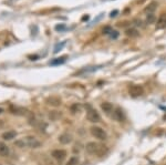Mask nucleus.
I'll return each mask as SVG.
<instances>
[{
	"mask_svg": "<svg viewBox=\"0 0 166 165\" xmlns=\"http://www.w3.org/2000/svg\"><path fill=\"white\" fill-rule=\"evenodd\" d=\"M29 58H30V60H37L38 57H37V55H30Z\"/></svg>",
	"mask_w": 166,
	"mask_h": 165,
	"instance_id": "27",
	"label": "nucleus"
},
{
	"mask_svg": "<svg viewBox=\"0 0 166 165\" xmlns=\"http://www.w3.org/2000/svg\"><path fill=\"white\" fill-rule=\"evenodd\" d=\"M90 132H91V134L93 135L95 139H97V140H100V141L106 140V137H107L106 132L104 131L102 127H100V126H92V127L90 129Z\"/></svg>",
	"mask_w": 166,
	"mask_h": 165,
	"instance_id": "4",
	"label": "nucleus"
},
{
	"mask_svg": "<svg viewBox=\"0 0 166 165\" xmlns=\"http://www.w3.org/2000/svg\"><path fill=\"white\" fill-rule=\"evenodd\" d=\"M52 157L53 158H55L57 161H63L64 158H65V156H67V152L64 151V150H54V151H52Z\"/></svg>",
	"mask_w": 166,
	"mask_h": 165,
	"instance_id": "7",
	"label": "nucleus"
},
{
	"mask_svg": "<svg viewBox=\"0 0 166 165\" xmlns=\"http://www.w3.org/2000/svg\"><path fill=\"white\" fill-rule=\"evenodd\" d=\"M9 154V147L5 143L0 142V156H7Z\"/></svg>",
	"mask_w": 166,
	"mask_h": 165,
	"instance_id": "14",
	"label": "nucleus"
},
{
	"mask_svg": "<svg viewBox=\"0 0 166 165\" xmlns=\"http://www.w3.org/2000/svg\"><path fill=\"white\" fill-rule=\"evenodd\" d=\"M16 135H17V133H16L14 131H7V132H5V133L2 134V139H3V140L9 141V140L14 139V137H16Z\"/></svg>",
	"mask_w": 166,
	"mask_h": 165,
	"instance_id": "15",
	"label": "nucleus"
},
{
	"mask_svg": "<svg viewBox=\"0 0 166 165\" xmlns=\"http://www.w3.org/2000/svg\"><path fill=\"white\" fill-rule=\"evenodd\" d=\"M14 145L19 147H30V148H38L41 146V142L34 136H26L20 140L16 141Z\"/></svg>",
	"mask_w": 166,
	"mask_h": 165,
	"instance_id": "2",
	"label": "nucleus"
},
{
	"mask_svg": "<svg viewBox=\"0 0 166 165\" xmlns=\"http://www.w3.org/2000/svg\"><path fill=\"white\" fill-rule=\"evenodd\" d=\"M60 116H61V113H59L58 111H51V113L49 114V117L51 119L52 121H57Z\"/></svg>",
	"mask_w": 166,
	"mask_h": 165,
	"instance_id": "20",
	"label": "nucleus"
},
{
	"mask_svg": "<svg viewBox=\"0 0 166 165\" xmlns=\"http://www.w3.org/2000/svg\"><path fill=\"white\" fill-rule=\"evenodd\" d=\"M128 93L133 98H137V96H141L143 93H144V89L141 86V85H136V84H133L128 88Z\"/></svg>",
	"mask_w": 166,
	"mask_h": 165,
	"instance_id": "6",
	"label": "nucleus"
},
{
	"mask_svg": "<svg viewBox=\"0 0 166 165\" xmlns=\"http://www.w3.org/2000/svg\"><path fill=\"white\" fill-rule=\"evenodd\" d=\"M117 36H119V33H117V31H112V32H111V37H112V38H117Z\"/></svg>",
	"mask_w": 166,
	"mask_h": 165,
	"instance_id": "24",
	"label": "nucleus"
},
{
	"mask_svg": "<svg viewBox=\"0 0 166 165\" xmlns=\"http://www.w3.org/2000/svg\"><path fill=\"white\" fill-rule=\"evenodd\" d=\"M117 12H119V11H117V10H114V11H112V12H111V15H110V17H111V18H113V17H115V16H116V13H117Z\"/></svg>",
	"mask_w": 166,
	"mask_h": 165,
	"instance_id": "25",
	"label": "nucleus"
},
{
	"mask_svg": "<svg viewBox=\"0 0 166 165\" xmlns=\"http://www.w3.org/2000/svg\"><path fill=\"white\" fill-rule=\"evenodd\" d=\"M65 59H67V57H62V58H57V59H54V60H52L51 61V64L52 65H57V64H62L65 62Z\"/></svg>",
	"mask_w": 166,
	"mask_h": 165,
	"instance_id": "19",
	"label": "nucleus"
},
{
	"mask_svg": "<svg viewBox=\"0 0 166 165\" xmlns=\"http://www.w3.org/2000/svg\"><path fill=\"white\" fill-rule=\"evenodd\" d=\"M156 8H157V2H155V1H153V2H151L147 7H146L145 9H144V11L145 12H153V11L155 10Z\"/></svg>",
	"mask_w": 166,
	"mask_h": 165,
	"instance_id": "16",
	"label": "nucleus"
},
{
	"mask_svg": "<svg viewBox=\"0 0 166 165\" xmlns=\"http://www.w3.org/2000/svg\"><path fill=\"white\" fill-rule=\"evenodd\" d=\"M135 22H136V24H137V26H142V21L140 20H135Z\"/></svg>",
	"mask_w": 166,
	"mask_h": 165,
	"instance_id": "28",
	"label": "nucleus"
},
{
	"mask_svg": "<svg viewBox=\"0 0 166 165\" xmlns=\"http://www.w3.org/2000/svg\"><path fill=\"white\" fill-rule=\"evenodd\" d=\"M2 112H3V110H2V109H0V113H2Z\"/></svg>",
	"mask_w": 166,
	"mask_h": 165,
	"instance_id": "30",
	"label": "nucleus"
},
{
	"mask_svg": "<svg viewBox=\"0 0 166 165\" xmlns=\"http://www.w3.org/2000/svg\"><path fill=\"white\" fill-rule=\"evenodd\" d=\"M125 34L128 36V37H137L138 36V31L136 30V29L131 28V29H127V30L125 31Z\"/></svg>",
	"mask_w": 166,
	"mask_h": 165,
	"instance_id": "17",
	"label": "nucleus"
},
{
	"mask_svg": "<svg viewBox=\"0 0 166 165\" xmlns=\"http://www.w3.org/2000/svg\"><path fill=\"white\" fill-rule=\"evenodd\" d=\"M0 165H1V164H0Z\"/></svg>",
	"mask_w": 166,
	"mask_h": 165,
	"instance_id": "31",
	"label": "nucleus"
},
{
	"mask_svg": "<svg viewBox=\"0 0 166 165\" xmlns=\"http://www.w3.org/2000/svg\"><path fill=\"white\" fill-rule=\"evenodd\" d=\"M112 28L111 27H109V26H106V27H104L103 28V33L104 34H111V32H112Z\"/></svg>",
	"mask_w": 166,
	"mask_h": 165,
	"instance_id": "22",
	"label": "nucleus"
},
{
	"mask_svg": "<svg viewBox=\"0 0 166 165\" xmlns=\"http://www.w3.org/2000/svg\"><path fill=\"white\" fill-rule=\"evenodd\" d=\"M10 111L12 114H17V115H21V116H32L30 111H28L24 108H19V106H10Z\"/></svg>",
	"mask_w": 166,
	"mask_h": 165,
	"instance_id": "5",
	"label": "nucleus"
},
{
	"mask_svg": "<svg viewBox=\"0 0 166 165\" xmlns=\"http://www.w3.org/2000/svg\"><path fill=\"white\" fill-rule=\"evenodd\" d=\"M166 27V13H162L157 20L156 23V28L157 29H163Z\"/></svg>",
	"mask_w": 166,
	"mask_h": 165,
	"instance_id": "11",
	"label": "nucleus"
},
{
	"mask_svg": "<svg viewBox=\"0 0 166 165\" xmlns=\"http://www.w3.org/2000/svg\"><path fill=\"white\" fill-rule=\"evenodd\" d=\"M85 108H88V111H86V119L92 122V123H97L101 121V116L100 114L97 113L96 110L92 109L90 105H85Z\"/></svg>",
	"mask_w": 166,
	"mask_h": 165,
	"instance_id": "3",
	"label": "nucleus"
},
{
	"mask_svg": "<svg viewBox=\"0 0 166 165\" xmlns=\"http://www.w3.org/2000/svg\"><path fill=\"white\" fill-rule=\"evenodd\" d=\"M82 111V105L80 103H73L71 106H70V112L72 114H76L79 112Z\"/></svg>",
	"mask_w": 166,
	"mask_h": 165,
	"instance_id": "13",
	"label": "nucleus"
},
{
	"mask_svg": "<svg viewBox=\"0 0 166 165\" xmlns=\"http://www.w3.org/2000/svg\"><path fill=\"white\" fill-rule=\"evenodd\" d=\"M79 164V157L78 156H71L69 161L67 162V165H78Z\"/></svg>",
	"mask_w": 166,
	"mask_h": 165,
	"instance_id": "18",
	"label": "nucleus"
},
{
	"mask_svg": "<svg viewBox=\"0 0 166 165\" xmlns=\"http://www.w3.org/2000/svg\"><path fill=\"white\" fill-rule=\"evenodd\" d=\"M63 46H64V42H63V43L61 44V46H60V44H58V46L55 47V49H54V52H55V53H57V52H59V50H60V49L62 48Z\"/></svg>",
	"mask_w": 166,
	"mask_h": 165,
	"instance_id": "23",
	"label": "nucleus"
},
{
	"mask_svg": "<svg viewBox=\"0 0 166 165\" xmlns=\"http://www.w3.org/2000/svg\"><path fill=\"white\" fill-rule=\"evenodd\" d=\"M88 19H89V16H84L82 18V20H88Z\"/></svg>",
	"mask_w": 166,
	"mask_h": 165,
	"instance_id": "29",
	"label": "nucleus"
},
{
	"mask_svg": "<svg viewBox=\"0 0 166 165\" xmlns=\"http://www.w3.org/2000/svg\"><path fill=\"white\" fill-rule=\"evenodd\" d=\"M155 20H156V17L153 15V13H148V15H147V17H146V22H147L148 24L154 23Z\"/></svg>",
	"mask_w": 166,
	"mask_h": 165,
	"instance_id": "21",
	"label": "nucleus"
},
{
	"mask_svg": "<svg viewBox=\"0 0 166 165\" xmlns=\"http://www.w3.org/2000/svg\"><path fill=\"white\" fill-rule=\"evenodd\" d=\"M45 103L48 105H51V106H54V108H58L61 105V99L59 96H49L47 100H45Z\"/></svg>",
	"mask_w": 166,
	"mask_h": 165,
	"instance_id": "8",
	"label": "nucleus"
},
{
	"mask_svg": "<svg viewBox=\"0 0 166 165\" xmlns=\"http://www.w3.org/2000/svg\"><path fill=\"white\" fill-rule=\"evenodd\" d=\"M85 150H86V152L89 154L96 155L99 157L104 156L109 152V150H107V147L105 145L97 143V142H89L88 144L85 145Z\"/></svg>",
	"mask_w": 166,
	"mask_h": 165,
	"instance_id": "1",
	"label": "nucleus"
},
{
	"mask_svg": "<svg viewBox=\"0 0 166 165\" xmlns=\"http://www.w3.org/2000/svg\"><path fill=\"white\" fill-rule=\"evenodd\" d=\"M101 109L103 110L105 113H111L114 109H113V104L110 102H103L101 104Z\"/></svg>",
	"mask_w": 166,
	"mask_h": 165,
	"instance_id": "12",
	"label": "nucleus"
},
{
	"mask_svg": "<svg viewBox=\"0 0 166 165\" xmlns=\"http://www.w3.org/2000/svg\"><path fill=\"white\" fill-rule=\"evenodd\" d=\"M113 119L117 122H122L124 121V112L121 108H116L113 110Z\"/></svg>",
	"mask_w": 166,
	"mask_h": 165,
	"instance_id": "9",
	"label": "nucleus"
},
{
	"mask_svg": "<svg viewBox=\"0 0 166 165\" xmlns=\"http://www.w3.org/2000/svg\"><path fill=\"white\" fill-rule=\"evenodd\" d=\"M59 142L61 144H69L72 142V135L68 134V133H64V134H61L59 136Z\"/></svg>",
	"mask_w": 166,
	"mask_h": 165,
	"instance_id": "10",
	"label": "nucleus"
},
{
	"mask_svg": "<svg viewBox=\"0 0 166 165\" xmlns=\"http://www.w3.org/2000/svg\"><path fill=\"white\" fill-rule=\"evenodd\" d=\"M64 28H65V27H64V26H57V27H55V30H63V29H64Z\"/></svg>",
	"mask_w": 166,
	"mask_h": 165,
	"instance_id": "26",
	"label": "nucleus"
}]
</instances>
